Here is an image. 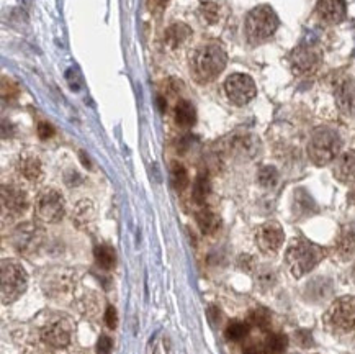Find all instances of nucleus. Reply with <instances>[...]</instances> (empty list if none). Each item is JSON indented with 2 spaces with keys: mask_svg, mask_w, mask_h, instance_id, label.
<instances>
[{
  "mask_svg": "<svg viewBox=\"0 0 355 354\" xmlns=\"http://www.w3.org/2000/svg\"><path fill=\"white\" fill-rule=\"evenodd\" d=\"M324 258V249L304 238H297L286 249L285 262L293 278H303L320 264Z\"/></svg>",
  "mask_w": 355,
  "mask_h": 354,
  "instance_id": "nucleus-1",
  "label": "nucleus"
},
{
  "mask_svg": "<svg viewBox=\"0 0 355 354\" xmlns=\"http://www.w3.org/2000/svg\"><path fill=\"white\" fill-rule=\"evenodd\" d=\"M227 54L221 44L208 43L200 47L192 59V71L198 83L207 84L216 79L225 71Z\"/></svg>",
  "mask_w": 355,
  "mask_h": 354,
  "instance_id": "nucleus-2",
  "label": "nucleus"
},
{
  "mask_svg": "<svg viewBox=\"0 0 355 354\" xmlns=\"http://www.w3.org/2000/svg\"><path fill=\"white\" fill-rule=\"evenodd\" d=\"M340 148H343V140L338 131L327 126H320L313 131L308 142V156L313 165L322 167L338 160Z\"/></svg>",
  "mask_w": 355,
  "mask_h": 354,
  "instance_id": "nucleus-3",
  "label": "nucleus"
},
{
  "mask_svg": "<svg viewBox=\"0 0 355 354\" xmlns=\"http://www.w3.org/2000/svg\"><path fill=\"white\" fill-rule=\"evenodd\" d=\"M279 17L274 8L268 6H259L252 8L245 17V36L252 44H261L270 40L279 28Z\"/></svg>",
  "mask_w": 355,
  "mask_h": 354,
  "instance_id": "nucleus-4",
  "label": "nucleus"
},
{
  "mask_svg": "<svg viewBox=\"0 0 355 354\" xmlns=\"http://www.w3.org/2000/svg\"><path fill=\"white\" fill-rule=\"evenodd\" d=\"M28 285V274L20 262L13 260L2 261L0 266V295L2 303H13L24 295Z\"/></svg>",
  "mask_w": 355,
  "mask_h": 354,
  "instance_id": "nucleus-5",
  "label": "nucleus"
},
{
  "mask_svg": "<svg viewBox=\"0 0 355 354\" xmlns=\"http://www.w3.org/2000/svg\"><path fill=\"white\" fill-rule=\"evenodd\" d=\"M324 323L336 333H350L355 330V295L336 298L324 313Z\"/></svg>",
  "mask_w": 355,
  "mask_h": 354,
  "instance_id": "nucleus-6",
  "label": "nucleus"
},
{
  "mask_svg": "<svg viewBox=\"0 0 355 354\" xmlns=\"http://www.w3.org/2000/svg\"><path fill=\"white\" fill-rule=\"evenodd\" d=\"M66 213V203L56 189H43L35 199V215L43 224H58Z\"/></svg>",
  "mask_w": 355,
  "mask_h": 354,
  "instance_id": "nucleus-7",
  "label": "nucleus"
},
{
  "mask_svg": "<svg viewBox=\"0 0 355 354\" xmlns=\"http://www.w3.org/2000/svg\"><path fill=\"white\" fill-rule=\"evenodd\" d=\"M225 90L227 99L238 107L249 103L257 95V87L252 77H249L248 74H239V72L227 77L225 83Z\"/></svg>",
  "mask_w": 355,
  "mask_h": 354,
  "instance_id": "nucleus-8",
  "label": "nucleus"
},
{
  "mask_svg": "<svg viewBox=\"0 0 355 354\" xmlns=\"http://www.w3.org/2000/svg\"><path fill=\"white\" fill-rule=\"evenodd\" d=\"M285 231L277 221H266L256 231L257 248L263 254H277L284 246Z\"/></svg>",
  "mask_w": 355,
  "mask_h": 354,
  "instance_id": "nucleus-9",
  "label": "nucleus"
},
{
  "mask_svg": "<svg viewBox=\"0 0 355 354\" xmlns=\"http://www.w3.org/2000/svg\"><path fill=\"white\" fill-rule=\"evenodd\" d=\"M291 67L297 74H311L316 71V67L321 62V53L318 48L309 47V44H302V47L295 48L291 54Z\"/></svg>",
  "mask_w": 355,
  "mask_h": 354,
  "instance_id": "nucleus-10",
  "label": "nucleus"
},
{
  "mask_svg": "<svg viewBox=\"0 0 355 354\" xmlns=\"http://www.w3.org/2000/svg\"><path fill=\"white\" fill-rule=\"evenodd\" d=\"M2 207L3 212L12 213V215H21L30 207L28 194L24 189L13 184L2 185Z\"/></svg>",
  "mask_w": 355,
  "mask_h": 354,
  "instance_id": "nucleus-11",
  "label": "nucleus"
},
{
  "mask_svg": "<svg viewBox=\"0 0 355 354\" xmlns=\"http://www.w3.org/2000/svg\"><path fill=\"white\" fill-rule=\"evenodd\" d=\"M41 339L51 348H66L71 343V330L62 321H53L41 330Z\"/></svg>",
  "mask_w": 355,
  "mask_h": 354,
  "instance_id": "nucleus-12",
  "label": "nucleus"
},
{
  "mask_svg": "<svg viewBox=\"0 0 355 354\" xmlns=\"http://www.w3.org/2000/svg\"><path fill=\"white\" fill-rule=\"evenodd\" d=\"M316 12L326 24H340L347 15L345 0H318Z\"/></svg>",
  "mask_w": 355,
  "mask_h": 354,
  "instance_id": "nucleus-13",
  "label": "nucleus"
},
{
  "mask_svg": "<svg viewBox=\"0 0 355 354\" xmlns=\"http://www.w3.org/2000/svg\"><path fill=\"white\" fill-rule=\"evenodd\" d=\"M17 171L31 184H38L43 179V166L33 154H24V156L18 158Z\"/></svg>",
  "mask_w": 355,
  "mask_h": 354,
  "instance_id": "nucleus-14",
  "label": "nucleus"
},
{
  "mask_svg": "<svg viewBox=\"0 0 355 354\" xmlns=\"http://www.w3.org/2000/svg\"><path fill=\"white\" fill-rule=\"evenodd\" d=\"M334 176L340 183L355 184V149L345 151L338 158L334 167Z\"/></svg>",
  "mask_w": 355,
  "mask_h": 354,
  "instance_id": "nucleus-15",
  "label": "nucleus"
},
{
  "mask_svg": "<svg viewBox=\"0 0 355 354\" xmlns=\"http://www.w3.org/2000/svg\"><path fill=\"white\" fill-rule=\"evenodd\" d=\"M339 107L347 113H355V81L349 79L338 87L336 92Z\"/></svg>",
  "mask_w": 355,
  "mask_h": 354,
  "instance_id": "nucleus-16",
  "label": "nucleus"
},
{
  "mask_svg": "<svg viewBox=\"0 0 355 354\" xmlns=\"http://www.w3.org/2000/svg\"><path fill=\"white\" fill-rule=\"evenodd\" d=\"M174 117L177 125L182 126V128H190V126H193L195 121H197V110H195L192 102L180 101L175 106Z\"/></svg>",
  "mask_w": 355,
  "mask_h": 354,
  "instance_id": "nucleus-17",
  "label": "nucleus"
},
{
  "mask_svg": "<svg viewBox=\"0 0 355 354\" xmlns=\"http://www.w3.org/2000/svg\"><path fill=\"white\" fill-rule=\"evenodd\" d=\"M195 220H197L198 228L203 235H213L220 228V219H218V215L207 207L200 208L197 215H195Z\"/></svg>",
  "mask_w": 355,
  "mask_h": 354,
  "instance_id": "nucleus-18",
  "label": "nucleus"
},
{
  "mask_svg": "<svg viewBox=\"0 0 355 354\" xmlns=\"http://www.w3.org/2000/svg\"><path fill=\"white\" fill-rule=\"evenodd\" d=\"M336 253L343 260H349L355 254V233L350 230H344L336 242Z\"/></svg>",
  "mask_w": 355,
  "mask_h": 354,
  "instance_id": "nucleus-19",
  "label": "nucleus"
},
{
  "mask_svg": "<svg viewBox=\"0 0 355 354\" xmlns=\"http://www.w3.org/2000/svg\"><path fill=\"white\" fill-rule=\"evenodd\" d=\"M211 194V183H210V177L200 174L193 183V189H192V197L195 203H200L203 205L207 202L208 195Z\"/></svg>",
  "mask_w": 355,
  "mask_h": 354,
  "instance_id": "nucleus-20",
  "label": "nucleus"
},
{
  "mask_svg": "<svg viewBox=\"0 0 355 354\" xmlns=\"http://www.w3.org/2000/svg\"><path fill=\"white\" fill-rule=\"evenodd\" d=\"M94 215H95V210H94L92 202L82 201L76 205L74 213H72V220L76 221L77 226H85L94 220Z\"/></svg>",
  "mask_w": 355,
  "mask_h": 354,
  "instance_id": "nucleus-21",
  "label": "nucleus"
},
{
  "mask_svg": "<svg viewBox=\"0 0 355 354\" xmlns=\"http://www.w3.org/2000/svg\"><path fill=\"white\" fill-rule=\"evenodd\" d=\"M288 346V338L284 333H270L263 343L266 354H282Z\"/></svg>",
  "mask_w": 355,
  "mask_h": 354,
  "instance_id": "nucleus-22",
  "label": "nucleus"
},
{
  "mask_svg": "<svg viewBox=\"0 0 355 354\" xmlns=\"http://www.w3.org/2000/svg\"><path fill=\"white\" fill-rule=\"evenodd\" d=\"M94 256H95V261H97V264L102 267V269H112L113 266H115V251H113V248L107 246V244H98L97 248H95L94 251Z\"/></svg>",
  "mask_w": 355,
  "mask_h": 354,
  "instance_id": "nucleus-23",
  "label": "nucleus"
},
{
  "mask_svg": "<svg viewBox=\"0 0 355 354\" xmlns=\"http://www.w3.org/2000/svg\"><path fill=\"white\" fill-rule=\"evenodd\" d=\"M249 330L250 325L248 321L234 320L226 326L225 337L226 339H230V342H243V339L249 335Z\"/></svg>",
  "mask_w": 355,
  "mask_h": 354,
  "instance_id": "nucleus-24",
  "label": "nucleus"
},
{
  "mask_svg": "<svg viewBox=\"0 0 355 354\" xmlns=\"http://www.w3.org/2000/svg\"><path fill=\"white\" fill-rule=\"evenodd\" d=\"M171 183L174 185V189L179 190V192L189 187L190 184L189 172H187L185 167L179 165V162H174L171 167Z\"/></svg>",
  "mask_w": 355,
  "mask_h": 354,
  "instance_id": "nucleus-25",
  "label": "nucleus"
},
{
  "mask_svg": "<svg viewBox=\"0 0 355 354\" xmlns=\"http://www.w3.org/2000/svg\"><path fill=\"white\" fill-rule=\"evenodd\" d=\"M270 321L272 317L266 308H254V310L249 312L248 315V323L250 326H257V328L261 330L268 328V326H270Z\"/></svg>",
  "mask_w": 355,
  "mask_h": 354,
  "instance_id": "nucleus-26",
  "label": "nucleus"
},
{
  "mask_svg": "<svg viewBox=\"0 0 355 354\" xmlns=\"http://www.w3.org/2000/svg\"><path fill=\"white\" fill-rule=\"evenodd\" d=\"M257 180L259 184L266 189L275 187L277 183H279V171H277L274 166H263L259 169Z\"/></svg>",
  "mask_w": 355,
  "mask_h": 354,
  "instance_id": "nucleus-27",
  "label": "nucleus"
},
{
  "mask_svg": "<svg viewBox=\"0 0 355 354\" xmlns=\"http://www.w3.org/2000/svg\"><path fill=\"white\" fill-rule=\"evenodd\" d=\"M187 35H189V28L184 25H174L172 28L167 31L166 35V40L167 43L172 44V47H177V44H180L184 40L187 38Z\"/></svg>",
  "mask_w": 355,
  "mask_h": 354,
  "instance_id": "nucleus-28",
  "label": "nucleus"
},
{
  "mask_svg": "<svg viewBox=\"0 0 355 354\" xmlns=\"http://www.w3.org/2000/svg\"><path fill=\"white\" fill-rule=\"evenodd\" d=\"M112 349H113L112 338L107 337V335H102L97 342V353L98 354H110Z\"/></svg>",
  "mask_w": 355,
  "mask_h": 354,
  "instance_id": "nucleus-29",
  "label": "nucleus"
},
{
  "mask_svg": "<svg viewBox=\"0 0 355 354\" xmlns=\"http://www.w3.org/2000/svg\"><path fill=\"white\" fill-rule=\"evenodd\" d=\"M203 15L207 17V20L210 22V24H215L216 18H218V7L215 6V3H205L203 6Z\"/></svg>",
  "mask_w": 355,
  "mask_h": 354,
  "instance_id": "nucleus-30",
  "label": "nucleus"
},
{
  "mask_svg": "<svg viewBox=\"0 0 355 354\" xmlns=\"http://www.w3.org/2000/svg\"><path fill=\"white\" fill-rule=\"evenodd\" d=\"M105 323L110 330H115L116 325H118V317H116V310L115 307H108L107 312H105Z\"/></svg>",
  "mask_w": 355,
  "mask_h": 354,
  "instance_id": "nucleus-31",
  "label": "nucleus"
},
{
  "mask_svg": "<svg viewBox=\"0 0 355 354\" xmlns=\"http://www.w3.org/2000/svg\"><path fill=\"white\" fill-rule=\"evenodd\" d=\"M54 135V128L53 125L46 124V121H41V124H38V136L41 140H48L51 138V136Z\"/></svg>",
  "mask_w": 355,
  "mask_h": 354,
  "instance_id": "nucleus-32",
  "label": "nucleus"
},
{
  "mask_svg": "<svg viewBox=\"0 0 355 354\" xmlns=\"http://www.w3.org/2000/svg\"><path fill=\"white\" fill-rule=\"evenodd\" d=\"M254 264H256V262H254V258H250V256H241L239 258V267H241V269H244L245 272L252 271Z\"/></svg>",
  "mask_w": 355,
  "mask_h": 354,
  "instance_id": "nucleus-33",
  "label": "nucleus"
},
{
  "mask_svg": "<svg viewBox=\"0 0 355 354\" xmlns=\"http://www.w3.org/2000/svg\"><path fill=\"white\" fill-rule=\"evenodd\" d=\"M266 353L263 351V348L257 346V344H248V346L244 348V354H262Z\"/></svg>",
  "mask_w": 355,
  "mask_h": 354,
  "instance_id": "nucleus-34",
  "label": "nucleus"
},
{
  "mask_svg": "<svg viewBox=\"0 0 355 354\" xmlns=\"http://www.w3.org/2000/svg\"><path fill=\"white\" fill-rule=\"evenodd\" d=\"M349 201H350V203H354V205H355V189L349 194Z\"/></svg>",
  "mask_w": 355,
  "mask_h": 354,
  "instance_id": "nucleus-35",
  "label": "nucleus"
},
{
  "mask_svg": "<svg viewBox=\"0 0 355 354\" xmlns=\"http://www.w3.org/2000/svg\"><path fill=\"white\" fill-rule=\"evenodd\" d=\"M354 279H355V267H354Z\"/></svg>",
  "mask_w": 355,
  "mask_h": 354,
  "instance_id": "nucleus-36",
  "label": "nucleus"
}]
</instances>
